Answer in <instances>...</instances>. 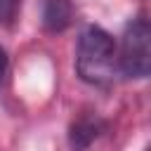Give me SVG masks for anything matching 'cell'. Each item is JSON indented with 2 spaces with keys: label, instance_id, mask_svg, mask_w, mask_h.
Here are the masks:
<instances>
[{
  "label": "cell",
  "instance_id": "obj_2",
  "mask_svg": "<svg viewBox=\"0 0 151 151\" xmlns=\"http://www.w3.org/2000/svg\"><path fill=\"white\" fill-rule=\"evenodd\" d=\"M118 66L125 78H146L151 71V26L146 19H134L123 31Z\"/></svg>",
  "mask_w": 151,
  "mask_h": 151
},
{
  "label": "cell",
  "instance_id": "obj_3",
  "mask_svg": "<svg viewBox=\"0 0 151 151\" xmlns=\"http://www.w3.org/2000/svg\"><path fill=\"white\" fill-rule=\"evenodd\" d=\"M71 2L68 0H45L42 24L47 31H64L71 24Z\"/></svg>",
  "mask_w": 151,
  "mask_h": 151
},
{
  "label": "cell",
  "instance_id": "obj_6",
  "mask_svg": "<svg viewBox=\"0 0 151 151\" xmlns=\"http://www.w3.org/2000/svg\"><path fill=\"white\" fill-rule=\"evenodd\" d=\"M5 71H7V54H5V50L0 47V80H2Z\"/></svg>",
  "mask_w": 151,
  "mask_h": 151
},
{
  "label": "cell",
  "instance_id": "obj_4",
  "mask_svg": "<svg viewBox=\"0 0 151 151\" xmlns=\"http://www.w3.org/2000/svg\"><path fill=\"white\" fill-rule=\"evenodd\" d=\"M97 123L94 120H80L71 127V144L73 149H85L94 137H97Z\"/></svg>",
  "mask_w": 151,
  "mask_h": 151
},
{
  "label": "cell",
  "instance_id": "obj_1",
  "mask_svg": "<svg viewBox=\"0 0 151 151\" xmlns=\"http://www.w3.org/2000/svg\"><path fill=\"white\" fill-rule=\"evenodd\" d=\"M113 57H116V45L104 28L87 26L80 33L76 68L85 83H92V85L109 83L113 76Z\"/></svg>",
  "mask_w": 151,
  "mask_h": 151
},
{
  "label": "cell",
  "instance_id": "obj_5",
  "mask_svg": "<svg viewBox=\"0 0 151 151\" xmlns=\"http://www.w3.org/2000/svg\"><path fill=\"white\" fill-rule=\"evenodd\" d=\"M21 0H0V24H9L19 9Z\"/></svg>",
  "mask_w": 151,
  "mask_h": 151
}]
</instances>
